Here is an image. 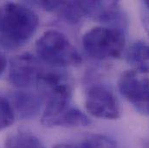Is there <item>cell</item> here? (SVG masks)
<instances>
[{"label": "cell", "mask_w": 149, "mask_h": 148, "mask_svg": "<svg viewBox=\"0 0 149 148\" xmlns=\"http://www.w3.org/2000/svg\"><path fill=\"white\" fill-rule=\"evenodd\" d=\"M39 24L37 13L30 7L8 2L0 6V43L14 49L27 43Z\"/></svg>", "instance_id": "1"}, {"label": "cell", "mask_w": 149, "mask_h": 148, "mask_svg": "<svg viewBox=\"0 0 149 148\" xmlns=\"http://www.w3.org/2000/svg\"><path fill=\"white\" fill-rule=\"evenodd\" d=\"M36 52L41 62L54 67L78 66L82 62L71 42L64 34L55 30L45 31L38 38Z\"/></svg>", "instance_id": "2"}, {"label": "cell", "mask_w": 149, "mask_h": 148, "mask_svg": "<svg viewBox=\"0 0 149 148\" xmlns=\"http://www.w3.org/2000/svg\"><path fill=\"white\" fill-rule=\"evenodd\" d=\"M125 42L122 31L113 27H95L82 37L86 53L97 60L119 57L125 48Z\"/></svg>", "instance_id": "3"}, {"label": "cell", "mask_w": 149, "mask_h": 148, "mask_svg": "<svg viewBox=\"0 0 149 148\" xmlns=\"http://www.w3.org/2000/svg\"><path fill=\"white\" fill-rule=\"evenodd\" d=\"M118 88L136 111L149 115V78L135 70H127L120 74Z\"/></svg>", "instance_id": "4"}, {"label": "cell", "mask_w": 149, "mask_h": 148, "mask_svg": "<svg viewBox=\"0 0 149 148\" xmlns=\"http://www.w3.org/2000/svg\"><path fill=\"white\" fill-rule=\"evenodd\" d=\"M85 107L91 115L106 120L120 117L118 101L111 90L104 85L91 86L86 94Z\"/></svg>", "instance_id": "5"}, {"label": "cell", "mask_w": 149, "mask_h": 148, "mask_svg": "<svg viewBox=\"0 0 149 148\" xmlns=\"http://www.w3.org/2000/svg\"><path fill=\"white\" fill-rule=\"evenodd\" d=\"M43 70L38 58L25 53L10 60L8 78L10 82L17 88H29L37 85Z\"/></svg>", "instance_id": "6"}, {"label": "cell", "mask_w": 149, "mask_h": 148, "mask_svg": "<svg viewBox=\"0 0 149 148\" xmlns=\"http://www.w3.org/2000/svg\"><path fill=\"white\" fill-rule=\"evenodd\" d=\"M9 100L15 114L22 120H30L36 117L40 112L42 102L40 95L25 90L11 92Z\"/></svg>", "instance_id": "7"}, {"label": "cell", "mask_w": 149, "mask_h": 148, "mask_svg": "<svg viewBox=\"0 0 149 148\" xmlns=\"http://www.w3.org/2000/svg\"><path fill=\"white\" fill-rule=\"evenodd\" d=\"M85 16L95 21L112 24L121 17L120 4L118 1H81Z\"/></svg>", "instance_id": "8"}, {"label": "cell", "mask_w": 149, "mask_h": 148, "mask_svg": "<svg viewBox=\"0 0 149 148\" xmlns=\"http://www.w3.org/2000/svg\"><path fill=\"white\" fill-rule=\"evenodd\" d=\"M127 63L141 74H149V43L144 41H135L126 53Z\"/></svg>", "instance_id": "9"}, {"label": "cell", "mask_w": 149, "mask_h": 148, "mask_svg": "<svg viewBox=\"0 0 149 148\" xmlns=\"http://www.w3.org/2000/svg\"><path fill=\"white\" fill-rule=\"evenodd\" d=\"M91 123V120L83 112L74 107H70L65 112L61 113L53 122L52 126H87Z\"/></svg>", "instance_id": "10"}, {"label": "cell", "mask_w": 149, "mask_h": 148, "mask_svg": "<svg viewBox=\"0 0 149 148\" xmlns=\"http://www.w3.org/2000/svg\"><path fill=\"white\" fill-rule=\"evenodd\" d=\"M5 148H44V147L33 133L26 131H17L7 137Z\"/></svg>", "instance_id": "11"}, {"label": "cell", "mask_w": 149, "mask_h": 148, "mask_svg": "<svg viewBox=\"0 0 149 148\" xmlns=\"http://www.w3.org/2000/svg\"><path fill=\"white\" fill-rule=\"evenodd\" d=\"M56 11L67 23L73 24H77L85 16L81 1H62Z\"/></svg>", "instance_id": "12"}, {"label": "cell", "mask_w": 149, "mask_h": 148, "mask_svg": "<svg viewBox=\"0 0 149 148\" xmlns=\"http://www.w3.org/2000/svg\"><path fill=\"white\" fill-rule=\"evenodd\" d=\"M78 148H117L114 140L102 134H90L84 138Z\"/></svg>", "instance_id": "13"}, {"label": "cell", "mask_w": 149, "mask_h": 148, "mask_svg": "<svg viewBox=\"0 0 149 148\" xmlns=\"http://www.w3.org/2000/svg\"><path fill=\"white\" fill-rule=\"evenodd\" d=\"M15 112L9 100L0 92V131L10 127L15 121Z\"/></svg>", "instance_id": "14"}, {"label": "cell", "mask_w": 149, "mask_h": 148, "mask_svg": "<svg viewBox=\"0 0 149 148\" xmlns=\"http://www.w3.org/2000/svg\"><path fill=\"white\" fill-rule=\"evenodd\" d=\"M7 66V60L4 55L0 51V75L3 73Z\"/></svg>", "instance_id": "15"}, {"label": "cell", "mask_w": 149, "mask_h": 148, "mask_svg": "<svg viewBox=\"0 0 149 148\" xmlns=\"http://www.w3.org/2000/svg\"><path fill=\"white\" fill-rule=\"evenodd\" d=\"M53 148H78L77 147H74L72 145H70V144H64V143H62V144H58V145H56Z\"/></svg>", "instance_id": "16"}, {"label": "cell", "mask_w": 149, "mask_h": 148, "mask_svg": "<svg viewBox=\"0 0 149 148\" xmlns=\"http://www.w3.org/2000/svg\"><path fill=\"white\" fill-rule=\"evenodd\" d=\"M144 4H145V5H146V6H147V7L149 9V0L145 1V2H144Z\"/></svg>", "instance_id": "17"}]
</instances>
